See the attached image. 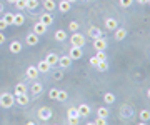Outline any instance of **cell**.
Wrapping results in <instances>:
<instances>
[{
  "instance_id": "1",
  "label": "cell",
  "mask_w": 150,
  "mask_h": 125,
  "mask_svg": "<svg viewBox=\"0 0 150 125\" xmlns=\"http://www.w3.org/2000/svg\"><path fill=\"white\" fill-rule=\"evenodd\" d=\"M15 103V97H13V93H2L0 95V105L4 107V109H10L12 105Z\"/></svg>"
},
{
  "instance_id": "2",
  "label": "cell",
  "mask_w": 150,
  "mask_h": 125,
  "mask_svg": "<svg viewBox=\"0 0 150 125\" xmlns=\"http://www.w3.org/2000/svg\"><path fill=\"white\" fill-rule=\"evenodd\" d=\"M70 44H72V47H83L85 45V37L82 35V33H77L74 32V35L70 37Z\"/></svg>"
},
{
  "instance_id": "3",
  "label": "cell",
  "mask_w": 150,
  "mask_h": 125,
  "mask_svg": "<svg viewBox=\"0 0 150 125\" xmlns=\"http://www.w3.org/2000/svg\"><path fill=\"white\" fill-rule=\"evenodd\" d=\"M93 49L95 50H105L107 49V42H105V38H102V37L93 38Z\"/></svg>"
},
{
  "instance_id": "4",
  "label": "cell",
  "mask_w": 150,
  "mask_h": 125,
  "mask_svg": "<svg viewBox=\"0 0 150 125\" xmlns=\"http://www.w3.org/2000/svg\"><path fill=\"white\" fill-rule=\"evenodd\" d=\"M52 117V109H48V107H42V109L38 110V119L40 120H48Z\"/></svg>"
},
{
  "instance_id": "5",
  "label": "cell",
  "mask_w": 150,
  "mask_h": 125,
  "mask_svg": "<svg viewBox=\"0 0 150 125\" xmlns=\"http://www.w3.org/2000/svg\"><path fill=\"white\" fill-rule=\"evenodd\" d=\"M69 57H70L72 60H79V59H82V49H80V47H72V49H70Z\"/></svg>"
},
{
  "instance_id": "6",
  "label": "cell",
  "mask_w": 150,
  "mask_h": 125,
  "mask_svg": "<svg viewBox=\"0 0 150 125\" xmlns=\"http://www.w3.org/2000/svg\"><path fill=\"white\" fill-rule=\"evenodd\" d=\"M33 32L40 37V35H43V33L47 32V25H45V23H42V22H37L35 25H33Z\"/></svg>"
},
{
  "instance_id": "7",
  "label": "cell",
  "mask_w": 150,
  "mask_h": 125,
  "mask_svg": "<svg viewBox=\"0 0 150 125\" xmlns=\"http://www.w3.org/2000/svg\"><path fill=\"white\" fill-rule=\"evenodd\" d=\"M62 69H67V67H70V64H72V59H70L69 55H64V57H59V62H57Z\"/></svg>"
},
{
  "instance_id": "8",
  "label": "cell",
  "mask_w": 150,
  "mask_h": 125,
  "mask_svg": "<svg viewBox=\"0 0 150 125\" xmlns=\"http://www.w3.org/2000/svg\"><path fill=\"white\" fill-rule=\"evenodd\" d=\"M15 97V102L18 105H27L28 103V95L27 93H18V95H13Z\"/></svg>"
},
{
  "instance_id": "9",
  "label": "cell",
  "mask_w": 150,
  "mask_h": 125,
  "mask_svg": "<svg viewBox=\"0 0 150 125\" xmlns=\"http://www.w3.org/2000/svg\"><path fill=\"white\" fill-rule=\"evenodd\" d=\"M25 42H27V45H37L38 44V35L35 32L28 33L27 38H25Z\"/></svg>"
},
{
  "instance_id": "10",
  "label": "cell",
  "mask_w": 150,
  "mask_h": 125,
  "mask_svg": "<svg viewBox=\"0 0 150 125\" xmlns=\"http://www.w3.org/2000/svg\"><path fill=\"white\" fill-rule=\"evenodd\" d=\"M40 22L42 23H45V25H50V23L54 22V17L50 15V13H48V12H45V13H42V15H40Z\"/></svg>"
},
{
  "instance_id": "11",
  "label": "cell",
  "mask_w": 150,
  "mask_h": 125,
  "mask_svg": "<svg viewBox=\"0 0 150 125\" xmlns=\"http://www.w3.org/2000/svg\"><path fill=\"white\" fill-rule=\"evenodd\" d=\"M88 37H92V38L102 37V30H100L98 27H90L88 28Z\"/></svg>"
},
{
  "instance_id": "12",
  "label": "cell",
  "mask_w": 150,
  "mask_h": 125,
  "mask_svg": "<svg viewBox=\"0 0 150 125\" xmlns=\"http://www.w3.org/2000/svg\"><path fill=\"white\" fill-rule=\"evenodd\" d=\"M127 37V30H125V28H115V40H118V42H120V40H123V38Z\"/></svg>"
},
{
  "instance_id": "13",
  "label": "cell",
  "mask_w": 150,
  "mask_h": 125,
  "mask_svg": "<svg viewBox=\"0 0 150 125\" xmlns=\"http://www.w3.org/2000/svg\"><path fill=\"white\" fill-rule=\"evenodd\" d=\"M105 27H107V30H115L118 27V22L115 18H107L105 20Z\"/></svg>"
},
{
  "instance_id": "14",
  "label": "cell",
  "mask_w": 150,
  "mask_h": 125,
  "mask_svg": "<svg viewBox=\"0 0 150 125\" xmlns=\"http://www.w3.org/2000/svg\"><path fill=\"white\" fill-rule=\"evenodd\" d=\"M45 62H47L50 67H52V65H57V62H59V57H57L55 54H48L47 57H45Z\"/></svg>"
},
{
  "instance_id": "15",
  "label": "cell",
  "mask_w": 150,
  "mask_h": 125,
  "mask_svg": "<svg viewBox=\"0 0 150 125\" xmlns=\"http://www.w3.org/2000/svg\"><path fill=\"white\" fill-rule=\"evenodd\" d=\"M23 22H25V17L22 13H13V25L20 27V25H23Z\"/></svg>"
},
{
  "instance_id": "16",
  "label": "cell",
  "mask_w": 150,
  "mask_h": 125,
  "mask_svg": "<svg viewBox=\"0 0 150 125\" xmlns=\"http://www.w3.org/2000/svg\"><path fill=\"white\" fill-rule=\"evenodd\" d=\"M38 73H40V72L37 70V67L30 65V67L27 69V77H28V78H37V77H38Z\"/></svg>"
},
{
  "instance_id": "17",
  "label": "cell",
  "mask_w": 150,
  "mask_h": 125,
  "mask_svg": "<svg viewBox=\"0 0 150 125\" xmlns=\"http://www.w3.org/2000/svg\"><path fill=\"white\" fill-rule=\"evenodd\" d=\"M77 110H79L80 117H87V115L90 114V107H88V105H85V103H82L80 107H77Z\"/></svg>"
},
{
  "instance_id": "18",
  "label": "cell",
  "mask_w": 150,
  "mask_h": 125,
  "mask_svg": "<svg viewBox=\"0 0 150 125\" xmlns=\"http://www.w3.org/2000/svg\"><path fill=\"white\" fill-rule=\"evenodd\" d=\"M20 50H22V44L18 42V40H13V42L10 44V52L12 54H18Z\"/></svg>"
},
{
  "instance_id": "19",
  "label": "cell",
  "mask_w": 150,
  "mask_h": 125,
  "mask_svg": "<svg viewBox=\"0 0 150 125\" xmlns=\"http://www.w3.org/2000/svg\"><path fill=\"white\" fill-rule=\"evenodd\" d=\"M67 115H69V119H80V114H79L77 107H70L69 112H67Z\"/></svg>"
},
{
  "instance_id": "20",
  "label": "cell",
  "mask_w": 150,
  "mask_h": 125,
  "mask_svg": "<svg viewBox=\"0 0 150 125\" xmlns=\"http://www.w3.org/2000/svg\"><path fill=\"white\" fill-rule=\"evenodd\" d=\"M43 8H45L47 12L55 10V2L54 0H43Z\"/></svg>"
},
{
  "instance_id": "21",
  "label": "cell",
  "mask_w": 150,
  "mask_h": 125,
  "mask_svg": "<svg viewBox=\"0 0 150 125\" xmlns=\"http://www.w3.org/2000/svg\"><path fill=\"white\" fill-rule=\"evenodd\" d=\"M37 70H38V72H42V73H45V72L50 70V65H48L45 60H42V62H40V64L37 65Z\"/></svg>"
},
{
  "instance_id": "22",
  "label": "cell",
  "mask_w": 150,
  "mask_h": 125,
  "mask_svg": "<svg viewBox=\"0 0 150 125\" xmlns=\"http://www.w3.org/2000/svg\"><path fill=\"white\" fill-rule=\"evenodd\" d=\"M59 10L60 12H69L70 10V2H67V0H62V2H60L59 4Z\"/></svg>"
},
{
  "instance_id": "23",
  "label": "cell",
  "mask_w": 150,
  "mask_h": 125,
  "mask_svg": "<svg viewBox=\"0 0 150 125\" xmlns=\"http://www.w3.org/2000/svg\"><path fill=\"white\" fill-rule=\"evenodd\" d=\"M42 90H43V87H42V83H40V82H35V83L32 85V93H33V95H38Z\"/></svg>"
},
{
  "instance_id": "24",
  "label": "cell",
  "mask_w": 150,
  "mask_h": 125,
  "mask_svg": "<svg viewBox=\"0 0 150 125\" xmlns=\"http://www.w3.org/2000/svg\"><path fill=\"white\" fill-rule=\"evenodd\" d=\"M65 38H67V32H65V30H57V32H55V40L64 42Z\"/></svg>"
},
{
  "instance_id": "25",
  "label": "cell",
  "mask_w": 150,
  "mask_h": 125,
  "mask_svg": "<svg viewBox=\"0 0 150 125\" xmlns=\"http://www.w3.org/2000/svg\"><path fill=\"white\" fill-rule=\"evenodd\" d=\"M37 7H38V0H25V8L33 10V8H37Z\"/></svg>"
},
{
  "instance_id": "26",
  "label": "cell",
  "mask_w": 150,
  "mask_h": 125,
  "mask_svg": "<svg viewBox=\"0 0 150 125\" xmlns=\"http://www.w3.org/2000/svg\"><path fill=\"white\" fill-rule=\"evenodd\" d=\"M67 97H69V95H67V92H65V90H59V92H57V98H55V100H57V102H65V100H67Z\"/></svg>"
},
{
  "instance_id": "27",
  "label": "cell",
  "mask_w": 150,
  "mask_h": 125,
  "mask_svg": "<svg viewBox=\"0 0 150 125\" xmlns=\"http://www.w3.org/2000/svg\"><path fill=\"white\" fill-rule=\"evenodd\" d=\"M4 22H5L7 25H13V13L7 12L5 15H4Z\"/></svg>"
},
{
  "instance_id": "28",
  "label": "cell",
  "mask_w": 150,
  "mask_h": 125,
  "mask_svg": "<svg viewBox=\"0 0 150 125\" xmlns=\"http://www.w3.org/2000/svg\"><path fill=\"white\" fill-rule=\"evenodd\" d=\"M95 67H97L100 72H103V70H107V69H108V62H107V60H100V62H98Z\"/></svg>"
},
{
  "instance_id": "29",
  "label": "cell",
  "mask_w": 150,
  "mask_h": 125,
  "mask_svg": "<svg viewBox=\"0 0 150 125\" xmlns=\"http://www.w3.org/2000/svg\"><path fill=\"white\" fill-rule=\"evenodd\" d=\"M27 92V87H25V83H17L15 87V95H18V93H25Z\"/></svg>"
},
{
  "instance_id": "30",
  "label": "cell",
  "mask_w": 150,
  "mask_h": 125,
  "mask_svg": "<svg viewBox=\"0 0 150 125\" xmlns=\"http://www.w3.org/2000/svg\"><path fill=\"white\" fill-rule=\"evenodd\" d=\"M97 115H98V117H102V119H107V117H108V110L105 109V107H100V109L97 110Z\"/></svg>"
},
{
  "instance_id": "31",
  "label": "cell",
  "mask_w": 150,
  "mask_h": 125,
  "mask_svg": "<svg viewBox=\"0 0 150 125\" xmlns=\"http://www.w3.org/2000/svg\"><path fill=\"white\" fill-rule=\"evenodd\" d=\"M103 100H105L107 103H113V102H115V95L110 93V92H107L105 95H103Z\"/></svg>"
},
{
  "instance_id": "32",
  "label": "cell",
  "mask_w": 150,
  "mask_h": 125,
  "mask_svg": "<svg viewBox=\"0 0 150 125\" xmlns=\"http://www.w3.org/2000/svg\"><path fill=\"white\" fill-rule=\"evenodd\" d=\"M95 57L98 59V62H100V60H107V54H105V50H97Z\"/></svg>"
},
{
  "instance_id": "33",
  "label": "cell",
  "mask_w": 150,
  "mask_h": 125,
  "mask_svg": "<svg viewBox=\"0 0 150 125\" xmlns=\"http://www.w3.org/2000/svg\"><path fill=\"white\" fill-rule=\"evenodd\" d=\"M140 119H142V122H149V120H150L149 110H142V112H140Z\"/></svg>"
},
{
  "instance_id": "34",
  "label": "cell",
  "mask_w": 150,
  "mask_h": 125,
  "mask_svg": "<svg viewBox=\"0 0 150 125\" xmlns=\"http://www.w3.org/2000/svg\"><path fill=\"white\" fill-rule=\"evenodd\" d=\"M57 92H59V88H50V92H48V97L52 98V100H55V98H57Z\"/></svg>"
},
{
  "instance_id": "35",
  "label": "cell",
  "mask_w": 150,
  "mask_h": 125,
  "mask_svg": "<svg viewBox=\"0 0 150 125\" xmlns=\"http://www.w3.org/2000/svg\"><path fill=\"white\" fill-rule=\"evenodd\" d=\"M15 5H17V8H18V10H23V8H25V0H17Z\"/></svg>"
},
{
  "instance_id": "36",
  "label": "cell",
  "mask_w": 150,
  "mask_h": 125,
  "mask_svg": "<svg viewBox=\"0 0 150 125\" xmlns=\"http://www.w3.org/2000/svg\"><path fill=\"white\" fill-rule=\"evenodd\" d=\"M69 28L72 30V32H77V30H79V23H77V22H70L69 23Z\"/></svg>"
},
{
  "instance_id": "37",
  "label": "cell",
  "mask_w": 150,
  "mask_h": 125,
  "mask_svg": "<svg viewBox=\"0 0 150 125\" xmlns=\"http://www.w3.org/2000/svg\"><path fill=\"white\" fill-rule=\"evenodd\" d=\"M132 2H134V0H120V5L127 8V7H130V5H132Z\"/></svg>"
},
{
  "instance_id": "38",
  "label": "cell",
  "mask_w": 150,
  "mask_h": 125,
  "mask_svg": "<svg viewBox=\"0 0 150 125\" xmlns=\"http://www.w3.org/2000/svg\"><path fill=\"white\" fill-rule=\"evenodd\" d=\"M95 124H97V125H105V124H107V120L102 119V117H98V119L95 120Z\"/></svg>"
},
{
  "instance_id": "39",
  "label": "cell",
  "mask_w": 150,
  "mask_h": 125,
  "mask_svg": "<svg viewBox=\"0 0 150 125\" xmlns=\"http://www.w3.org/2000/svg\"><path fill=\"white\" fill-rule=\"evenodd\" d=\"M97 64H98V59H97L95 55H93V57H92V59H90V65H93V67H95Z\"/></svg>"
},
{
  "instance_id": "40",
  "label": "cell",
  "mask_w": 150,
  "mask_h": 125,
  "mask_svg": "<svg viewBox=\"0 0 150 125\" xmlns=\"http://www.w3.org/2000/svg\"><path fill=\"white\" fill-rule=\"evenodd\" d=\"M8 27L5 22H4V18H0V30H5V28Z\"/></svg>"
},
{
  "instance_id": "41",
  "label": "cell",
  "mask_w": 150,
  "mask_h": 125,
  "mask_svg": "<svg viewBox=\"0 0 150 125\" xmlns=\"http://www.w3.org/2000/svg\"><path fill=\"white\" fill-rule=\"evenodd\" d=\"M54 77L57 78V80H60V78L64 77V73H62V72H55V73H54Z\"/></svg>"
},
{
  "instance_id": "42",
  "label": "cell",
  "mask_w": 150,
  "mask_h": 125,
  "mask_svg": "<svg viewBox=\"0 0 150 125\" xmlns=\"http://www.w3.org/2000/svg\"><path fill=\"white\" fill-rule=\"evenodd\" d=\"M4 42H5V35L2 33V30H0V45L4 44Z\"/></svg>"
},
{
  "instance_id": "43",
  "label": "cell",
  "mask_w": 150,
  "mask_h": 125,
  "mask_svg": "<svg viewBox=\"0 0 150 125\" xmlns=\"http://www.w3.org/2000/svg\"><path fill=\"white\" fill-rule=\"evenodd\" d=\"M69 124H72V125L79 124V119H69Z\"/></svg>"
},
{
  "instance_id": "44",
  "label": "cell",
  "mask_w": 150,
  "mask_h": 125,
  "mask_svg": "<svg viewBox=\"0 0 150 125\" xmlns=\"http://www.w3.org/2000/svg\"><path fill=\"white\" fill-rule=\"evenodd\" d=\"M139 4H142V5H145V4H149V0H137Z\"/></svg>"
},
{
  "instance_id": "45",
  "label": "cell",
  "mask_w": 150,
  "mask_h": 125,
  "mask_svg": "<svg viewBox=\"0 0 150 125\" xmlns=\"http://www.w3.org/2000/svg\"><path fill=\"white\" fill-rule=\"evenodd\" d=\"M67 2H70V4H74V2H79V0H67Z\"/></svg>"
},
{
  "instance_id": "46",
  "label": "cell",
  "mask_w": 150,
  "mask_h": 125,
  "mask_svg": "<svg viewBox=\"0 0 150 125\" xmlns=\"http://www.w3.org/2000/svg\"><path fill=\"white\" fill-rule=\"evenodd\" d=\"M2 10H4V5H2V4H0V12H2Z\"/></svg>"
},
{
  "instance_id": "47",
  "label": "cell",
  "mask_w": 150,
  "mask_h": 125,
  "mask_svg": "<svg viewBox=\"0 0 150 125\" xmlns=\"http://www.w3.org/2000/svg\"><path fill=\"white\" fill-rule=\"evenodd\" d=\"M8 2H10V4H15V2H17V0H8Z\"/></svg>"
},
{
  "instance_id": "48",
  "label": "cell",
  "mask_w": 150,
  "mask_h": 125,
  "mask_svg": "<svg viewBox=\"0 0 150 125\" xmlns=\"http://www.w3.org/2000/svg\"><path fill=\"white\" fill-rule=\"evenodd\" d=\"M82 2H88V0H82Z\"/></svg>"
}]
</instances>
